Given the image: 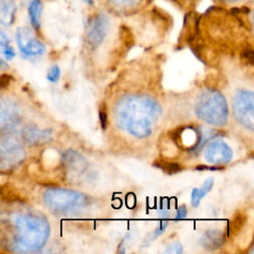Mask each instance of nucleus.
Masks as SVG:
<instances>
[{"label": "nucleus", "mask_w": 254, "mask_h": 254, "mask_svg": "<svg viewBox=\"0 0 254 254\" xmlns=\"http://www.w3.org/2000/svg\"><path fill=\"white\" fill-rule=\"evenodd\" d=\"M8 67H9V65H8V64L6 63V61H5L3 58L0 57V69L5 70V69H7Z\"/></svg>", "instance_id": "29"}, {"label": "nucleus", "mask_w": 254, "mask_h": 254, "mask_svg": "<svg viewBox=\"0 0 254 254\" xmlns=\"http://www.w3.org/2000/svg\"><path fill=\"white\" fill-rule=\"evenodd\" d=\"M43 10L44 4L41 0H30L28 5V15L30 23L35 30H39L41 28Z\"/></svg>", "instance_id": "17"}, {"label": "nucleus", "mask_w": 254, "mask_h": 254, "mask_svg": "<svg viewBox=\"0 0 254 254\" xmlns=\"http://www.w3.org/2000/svg\"><path fill=\"white\" fill-rule=\"evenodd\" d=\"M16 43L21 55L26 59L41 57L46 52V46L28 27H19L15 33Z\"/></svg>", "instance_id": "8"}, {"label": "nucleus", "mask_w": 254, "mask_h": 254, "mask_svg": "<svg viewBox=\"0 0 254 254\" xmlns=\"http://www.w3.org/2000/svg\"><path fill=\"white\" fill-rule=\"evenodd\" d=\"M155 166H157L158 168L162 169L165 173L167 174H176L178 172L181 171V166L178 164V163H175V162H169V161H157L155 164Z\"/></svg>", "instance_id": "19"}, {"label": "nucleus", "mask_w": 254, "mask_h": 254, "mask_svg": "<svg viewBox=\"0 0 254 254\" xmlns=\"http://www.w3.org/2000/svg\"><path fill=\"white\" fill-rule=\"evenodd\" d=\"M174 1L181 5H189V4H191L194 0H174Z\"/></svg>", "instance_id": "31"}, {"label": "nucleus", "mask_w": 254, "mask_h": 254, "mask_svg": "<svg viewBox=\"0 0 254 254\" xmlns=\"http://www.w3.org/2000/svg\"><path fill=\"white\" fill-rule=\"evenodd\" d=\"M10 38L9 36L4 32V31H0V47H5L7 45H10Z\"/></svg>", "instance_id": "26"}, {"label": "nucleus", "mask_w": 254, "mask_h": 254, "mask_svg": "<svg viewBox=\"0 0 254 254\" xmlns=\"http://www.w3.org/2000/svg\"><path fill=\"white\" fill-rule=\"evenodd\" d=\"M44 201L55 214L71 215L81 212L87 206L88 198L79 191L51 188L44 192Z\"/></svg>", "instance_id": "4"}, {"label": "nucleus", "mask_w": 254, "mask_h": 254, "mask_svg": "<svg viewBox=\"0 0 254 254\" xmlns=\"http://www.w3.org/2000/svg\"><path fill=\"white\" fill-rule=\"evenodd\" d=\"M98 114H99V121H100L101 128L104 130V129H106L107 123H108V120H107V111H106V106H105V104H102V105H101Z\"/></svg>", "instance_id": "24"}, {"label": "nucleus", "mask_w": 254, "mask_h": 254, "mask_svg": "<svg viewBox=\"0 0 254 254\" xmlns=\"http://www.w3.org/2000/svg\"><path fill=\"white\" fill-rule=\"evenodd\" d=\"M171 138L179 148L192 152L197 150L204 142L203 132L193 126H183L174 130L171 134Z\"/></svg>", "instance_id": "9"}, {"label": "nucleus", "mask_w": 254, "mask_h": 254, "mask_svg": "<svg viewBox=\"0 0 254 254\" xmlns=\"http://www.w3.org/2000/svg\"><path fill=\"white\" fill-rule=\"evenodd\" d=\"M233 114L237 122L242 126L253 130L254 128V93L241 89L233 98Z\"/></svg>", "instance_id": "6"}, {"label": "nucleus", "mask_w": 254, "mask_h": 254, "mask_svg": "<svg viewBox=\"0 0 254 254\" xmlns=\"http://www.w3.org/2000/svg\"><path fill=\"white\" fill-rule=\"evenodd\" d=\"M205 160L212 165H223L231 161L232 150L223 141L214 140L207 144L204 150Z\"/></svg>", "instance_id": "11"}, {"label": "nucleus", "mask_w": 254, "mask_h": 254, "mask_svg": "<svg viewBox=\"0 0 254 254\" xmlns=\"http://www.w3.org/2000/svg\"><path fill=\"white\" fill-rule=\"evenodd\" d=\"M194 111L196 116L212 125L222 127L228 119V105L224 95L215 89H206L198 96Z\"/></svg>", "instance_id": "3"}, {"label": "nucleus", "mask_w": 254, "mask_h": 254, "mask_svg": "<svg viewBox=\"0 0 254 254\" xmlns=\"http://www.w3.org/2000/svg\"><path fill=\"white\" fill-rule=\"evenodd\" d=\"M26 158L22 144L11 135L0 137V170H11L20 166Z\"/></svg>", "instance_id": "5"}, {"label": "nucleus", "mask_w": 254, "mask_h": 254, "mask_svg": "<svg viewBox=\"0 0 254 254\" xmlns=\"http://www.w3.org/2000/svg\"><path fill=\"white\" fill-rule=\"evenodd\" d=\"M146 0H107L108 6L116 11L121 13H127L141 8Z\"/></svg>", "instance_id": "16"}, {"label": "nucleus", "mask_w": 254, "mask_h": 254, "mask_svg": "<svg viewBox=\"0 0 254 254\" xmlns=\"http://www.w3.org/2000/svg\"><path fill=\"white\" fill-rule=\"evenodd\" d=\"M225 233L220 229H208L199 238L200 246L207 251H214L222 246L225 241Z\"/></svg>", "instance_id": "14"}, {"label": "nucleus", "mask_w": 254, "mask_h": 254, "mask_svg": "<svg viewBox=\"0 0 254 254\" xmlns=\"http://www.w3.org/2000/svg\"><path fill=\"white\" fill-rule=\"evenodd\" d=\"M110 31V19L107 14L98 12L90 16L85 25V38L92 48L99 47Z\"/></svg>", "instance_id": "7"}, {"label": "nucleus", "mask_w": 254, "mask_h": 254, "mask_svg": "<svg viewBox=\"0 0 254 254\" xmlns=\"http://www.w3.org/2000/svg\"><path fill=\"white\" fill-rule=\"evenodd\" d=\"M187 214H188V209H187V207H186L185 205H181V206H179V207L177 208L175 218H176V219H184V218H186Z\"/></svg>", "instance_id": "25"}, {"label": "nucleus", "mask_w": 254, "mask_h": 254, "mask_svg": "<svg viewBox=\"0 0 254 254\" xmlns=\"http://www.w3.org/2000/svg\"><path fill=\"white\" fill-rule=\"evenodd\" d=\"M183 251H184L183 245L180 242L176 241V242L170 243L164 250V253H166V254H181V253H183Z\"/></svg>", "instance_id": "21"}, {"label": "nucleus", "mask_w": 254, "mask_h": 254, "mask_svg": "<svg viewBox=\"0 0 254 254\" xmlns=\"http://www.w3.org/2000/svg\"><path fill=\"white\" fill-rule=\"evenodd\" d=\"M64 161L70 176L79 178L87 172V161L77 152L69 150L64 154Z\"/></svg>", "instance_id": "12"}, {"label": "nucleus", "mask_w": 254, "mask_h": 254, "mask_svg": "<svg viewBox=\"0 0 254 254\" xmlns=\"http://www.w3.org/2000/svg\"><path fill=\"white\" fill-rule=\"evenodd\" d=\"M1 54L3 56V59L5 61H12L15 57H16V53H15V50L12 46L10 45H7L5 47H2V50H1Z\"/></svg>", "instance_id": "23"}, {"label": "nucleus", "mask_w": 254, "mask_h": 254, "mask_svg": "<svg viewBox=\"0 0 254 254\" xmlns=\"http://www.w3.org/2000/svg\"><path fill=\"white\" fill-rule=\"evenodd\" d=\"M217 1L220 3H223V4H238V3H242L247 0H217Z\"/></svg>", "instance_id": "28"}, {"label": "nucleus", "mask_w": 254, "mask_h": 254, "mask_svg": "<svg viewBox=\"0 0 254 254\" xmlns=\"http://www.w3.org/2000/svg\"><path fill=\"white\" fill-rule=\"evenodd\" d=\"M61 77V68L59 65L54 64L50 67L47 73V79L51 82H57Z\"/></svg>", "instance_id": "20"}, {"label": "nucleus", "mask_w": 254, "mask_h": 254, "mask_svg": "<svg viewBox=\"0 0 254 254\" xmlns=\"http://www.w3.org/2000/svg\"><path fill=\"white\" fill-rule=\"evenodd\" d=\"M213 179L212 178H209L207 180L204 181V183L202 184V186L198 189V188H194L192 190H191V194H190V202H191V205L193 207H196L198 206L200 200L203 198V196L208 193L210 191V190L212 189L213 187Z\"/></svg>", "instance_id": "18"}, {"label": "nucleus", "mask_w": 254, "mask_h": 254, "mask_svg": "<svg viewBox=\"0 0 254 254\" xmlns=\"http://www.w3.org/2000/svg\"><path fill=\"white\" fill-rule=\"evenodd\" d=\"M17 4L15 0H0V25L11 26L16 17Z\"/></svg>", "instance_id": "15"}, {"label": "nucleus", "mask_w": 254, "mask_h": 254, "mask_svg": "<svg viewBox=\"0 0 254 254\" xmlns=\"http://www.w3.org/2000/svg\"><path fill=\"white\" fill-rule=\"evenodd\" d=\"M21 120L19 106L7 97H0V132L15 129Z\"/></svg>", "instance_id": "10"}, {"label": "nucleus", "mask_w": 254, "mask_h": 254, "mask_svg": "<svg viewBox=\"0 0 254 254\" xmlns=\"http://www.w3.org/2000/svg\"><path fill=\"white\" fill-rule=\"evenodd\" d=\"M83 1V3L85 4V5H87V6H93L94 5V2H95V0H82Z\"/></svg>", "instance_id": "32"}, {"label": "nucleus", "mask_w": 254, "mask_h": 254, "mask_svg": "<svg viewBox=\"0 0 254 254\" xmlns=\"http://www.w3.org/2000/svg\"><path fill=\"white\" fill-rule=\"evenodd\" d=\"M15 228L13 250L16 252H35L48 241L50 223L42 214L33 212H18L12 215Z\"/></svg>", "instance_id": "2"}, {"label": "nucleus", "mask_w": 254, "mask_h": 254, "mask_svg": "<svg viewBox=\"0 0 254 254\" xmlns=\"http://www.w3.org/2000/svg\"><path fill=\"white\" fill-rule=\"evenodd\" d=\"M167 226H168V222H167L166 220H163L162 222H160V224L156 227V229L152 232V234H150V237L147 238L146 241L150 242V241H152V240H155L158 236H160V235L165 231V229L167 228Z\"/></svg>", "instance_id": "22"}, {"label": "nucleus", "mask_w": 254, "mask_h": 254, "mask_svg": "<svg viewBox=\"0 0 254 254\" xmlns=\"http://www.w3.org/2000/svg\"><path fill=\"white\" fill-rule=\"evenodd\" d=\"M242 58L246 60V62H248L250 64H253V51L252 49H246L244 50V52L242 53Z\"/></svg>", "instance_id": "27"}, {"label": "nucleus", "mask_w": 254, "mask_h": 254, "mask_svg": "<svg viewBox=\"0 0 254 254\" xmlns=\"http://www.w3.org/2000/svg\"><path fill=\"white\" fill-rule=\"evenodd\" d=\"M23 140L30 145L44 144L52 139L53 133L50 129H40L36 126H26L21 131Z\"/></svg>", "instance_id": "13"}, {"label": "nucleus", "mask_w": 254, "mask_h": 254, "mask_svg": "<svg viewBox=\"0 0 254 254\" xmlns=\"http://www.w3.org/2000/svg\"><path fill=\"white\" fill-rule=\"evenodd\" d=\"M162 114L157 100L145 94H129L121 97L115 105V123L136 138L150 136Z\"/></svg>", "instance_id": "1"}, {"label": "nucleus", "mask_w": 254, "mask_h": 254, "mask_svg": "<svg viewBox=\"0 0 254 254\" xmlns=\"http://www.w3.org/2000/svg\"><path fill=\"white\" fill-rule=\"evenodd\" d=\"M8 77L6 75H3V76H0V86H5L8 84Z\"/></svg>", "instance_id": "30"}]
</instances>
